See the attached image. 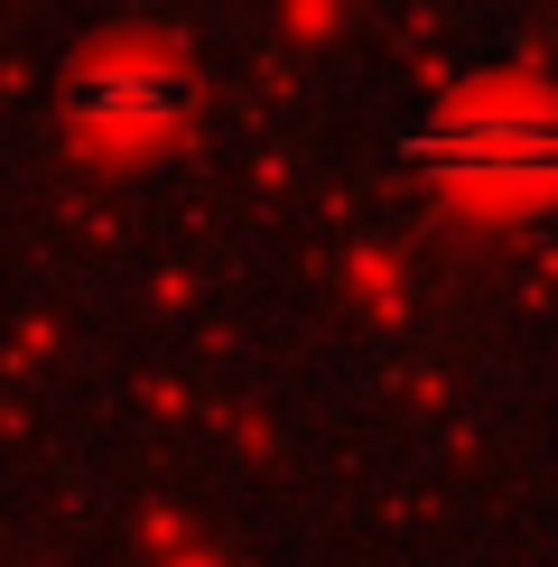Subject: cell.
Listing matches in <instances>:
<instances>
[{"mask_svg": "<svg viewBox=\"0 0 558 567\" xmlns=\"http://www.w3.org/2000/svg\"><path fill=\"white\" fill-rule=\"evenodd\" d=\"M410 168L456 177V186H549L558 177V103H530V93H465L437 122H418Z\"/></svg>", "mask_w": 558, "mask_h": 567, "instance_id": "6da1fadb", "label": "cell"}, {"mask_svg": "<svg viewBox=\"0 0 558 567\" xmlns=\"http://www.w3.org/2000/svg\"><path fill=\"white\" fill-rule=\"evenodd\" d=\"M75 112L93 131H149L177 112V75H158V65H93L75 84Z\"/></svg>", "mask_w": 558, "mask_h": 567, "instance_id": "7a4b0ae2", "label": "cell"}]
</instances>
